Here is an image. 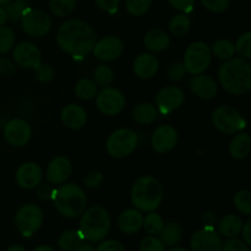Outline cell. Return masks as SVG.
I'll return each mask as SVG.
<instances>
[{"instance_id": "obj_1", "label": "cell", "mask_w": 251, "mask_h": 251, "mask_svg": "<svg viewBox=\"0 0 251 251\" xmlns=\"http://www.w3.org/2000/svg\"><path fill=\"white\" fill-rule=\"evenodd\" d=\"M97 34L90 24L82 20H69L56 31V43L63 51L75 58H85L92 51Z\"/></svg>"}, {"instance_id": "obj_2", "label": "cell", "mask_w": 251, "mask_h": 251, "mask_svg": "<svg viewBox=\"0 0 251 251\" xmlns=\"http://www.w3.org/2000/svg\"><path fill=\"white\" fill-rule=\"evenodd\" d=\"M218 81L225 91L243 96L251 90V65L243 58H230L218 69Z\"/></svg>"}, {"instance_id": "obj_3", "label": "cell", "mask_w": 251, "mask_h": 251, "mask_svg": "<svg viewBox=\"0 0 251 251\" xmlns=\"http://www.w3.org/2000/svg\"><path fill=\"white\" fill-rule=\"evenodd\" d=\"M132 205L141 212H152L161 206L163 200V186L158 179L144 176L136 179L131 188Z\"/></svg>"}, {"instance_id": "obj_4", "label": "cell", "mask_w": 251, "mask_h": 251, "mask_svg": "<svg viewBox=\"0 0 251 251\" xmlns=\"http://www.w3.org/2000/svg\"><path fill=\"white\" fill-rule=\"evenodd\" d=\"M112 227V218L104 207L93 206L83 211L80 221V234L90 243H98L104 240L109 234Z\"/></svg>"}, {"instance_id": "obj_5", "label": "cell", "mask_w": 251, "mask_h": 251, "mask_svg": "<svg viewBox=\"0 0 251 251\" xmlns=\"http://www.w3.org/2000/svg\"><path fill=\"white\" fill-rule=\"evenodd\" d=\"M54 206L61 216L76 218L83 213L87 206V198L82 188L76 184H61L53 196Z\"/></svg>"}, {"instance_id": "obj_6", "label": "cell", "mask_w": 251, "mask_h": 251, "mask_svg": "<svg viewBox=\"0 0 251 251\" xmlns=\"http://www.w3.org/2000/svg\"><path fill=\"white\" fill-rule=\"evenodd\" d=\"M139 145L136 132L127 127H120L109 135L107 140V152L110 157L117 159L130 156Z\"/></svg>"}, {"instance_id": "obj_7", "label": "cell", "mask_w": 251, "mask_h": 251, "mask_svg": "<svg viewBox=\"0 0 251 251\" xmlns=\"http://www.w3.org/2000/svg\"><path fill=\"white\" fill-rule=\"evenodd\" d=\"M212 124L220 132L226 135H234L243 131L247 126L244 117L240 112L230 105H220L212 113Z\"/></svg>"}, {"instance_id": "obj_8", "label": "cell", "mask_w": 251, "mask_h": 251, "mask_svg": "<svg viewBox=\"0 0 251 251\" xmlns=\"http://www.w3.org/2000/svg\"><path fill=\"white\" fill-rule=\"evenodd\" d=\"M212 61L211 48L205 42H194L186 48L184 54V66L190 75L203 74Z\"/></svg>"}, {"instance_id": "obj_9", "label": "cell", "mask_w": 251, "mask_h": 251, "mask_svg": "<svg viewBox=\"0 0 251 251\" xmlns=\"http://www.w3.org/2000/svg\"><path fill=\"white\" fill-rule=\"evenodd\" d=\"M43 220L44 215L41 207L34 205V203H27L16 212L15 226L24 237L28 238L42 227Z\"/></svg>"}, {"instance_id": "obj_10", "label": "cell", "mask_w": 251, "mask_h": 251, "mask_svg": "<svg viewBox=\"0 0 251 251\" xmlns=\"http://www.w3.org/2000/svg\"><path fill=\"white\" fill-rule=\"evenodd\" d=\"M20 22L22 31L31 37H44L51 28L50 17L43 10L28 7L22 15Z\"/></svg>"}, {"instance_id": "obj_11", "label": "cell", "mask_w": 251, "mask_h": 251, "mask_svg": "<svg viewBox=\"0 0 251 251\" xmlns=\"http://www.w3.org/2000/svg\"><path fill=\"white\" fill-rule=\"evenodd\" d=\"M125 96L120 90L115 87H103L96 95V105L98 110L108 117L118 115L123 112L125 107Z\"/></svg>"}, {"instance_id": "obj_12", "label": "cell", "mask_w": 251, "mask_h": 251, "mask_svg": "<svg viewBox=\"0 0 251 251\" xmlns=\"http://www.w3.org/2000/svg\"><path fill=\"white\" fill-rule=\"evenodd\" d=\"M185 100L183 90L178 86H167L162 88L156 96L157 110L161 114L167 115L179 109Z\"/></svg>"}, {"instance_id": "obj_13", "label": "cell", "mask_w": 251, "mask_h": 251, "mask_svg": "<svg viewBox=\"0 0 251 251\" xmlns=\"http://www.w3.org/2000/svg\"><path fill=\"white\" fill-rule=\"evenodd\" d=\"M124 51V42L118 36L103 37L96 41L92 53L97 59L102 61H114Z\"/></svg>"}, {"instance_id": "obj_14", "label": "cell", "mask_w": 251, "mask_h": 251, "mask_svg": "<svg viewBox=\"0 0 251 251\" xmlns=\"http://www.w3.org/2000/svg\"><path fill=\"white\" fill-rule=\"evenodd\" d=\"M32 129L24 119H11L4 126V137L11 146L22 147L31 140Z\"/></svg>"}, {"instance_id": "obj_15", "label": "cell", "mask_w": 251, "mask_h": 251, "mask_svg": "<svg viewBox=\"0 0 251 251\" xmlns=\"http://www.w3.org/2000/svg\"><path fill=\"white\" fill-rule=\"evenodd\" d=\"M222 245V238L215 228H202L191 235L190 247L193 251H221Z\"/></svg>"}, {"instance_id": "obj_16", "label": "cell", "mask_w": 251, "mask_h": 251, "mask_svg": "<svg viewBox=\"0 0 251 251\" xmlns=\"http://www.w3.org/2000/svg\"><path fill=\"white\" fill-rule=\"evenodd\" d=\"M12 59L21 68H34L42 60L38 47L31 42H21L12 48Z\"/></svg>"}, {"instance_id": "obj_17", "label": "cell", "mask_w": 251, "mask_h": 251, "mask_svg": "<svg viewBox=\"0 0 251 251\" xmlns=\"http://www.w3.org/2000/svg\"><path fill=\"white\" fill-rule=\"evenodd\" d=\"M178 144V131L172 125H161L153 131L151 146L157 153H168Z\"/></svg>"}, {"instance_id": "obj_18", "label": "cell", "mask_w": 251, "mask_h": 251, "mask_svg": "<svg viewBox=\"0 0 251 251\" xmlns=\"http://www.w3.org/2000/svg\"><path fill=\"white\" fill-rule=\"evenodd\" d=\"M43 179V171L41 167L33 162H26L17 168L15 180L17 185L26 190L36 189Z\"/></svg>"}, {"instance_id": "obj_19", "label": "cell", "mask_w": 251, "mask_h": 251, "mask_svg": "<svg viewBox=\"0 0 251 251\" xmlns=\"http://www.w3.org/2000/svg\"><path fill=\"white\" fill-rule=\"evenodd\" d=\"M189 87L196 97L202 98V100H212L218 93V85L215 78L205 74L194 75L190 78Z\"/></svg>"}, {"instance_id": "obj_20", "label": "cell", "mask_w": 251, "mask_h": 251, "mask_svg": "<svg viewBox=\"0 0 251 251\" xmlns=\"http://www.w3.org/2000/svg\"><path fill=\"white\" fill-rule=\"evenodd\" d=\"M73 166L66 157H55L47 168V180L53 185H61L65 183L71 176Z\"/></svg>"}, {"instance_id": "obj_21", "label": "cell", "mask_w": 251, "mask_h": 251, "mask_svg": "<svg viewBox=\"0 0 251 251\" xmlns=\"http://www.w3.org/2000/svg\"><path fill=\"white\" fill-rule=\"evenodd\" d=\"M158 59L152 53H142L137 55L134 60V65H132L135 75L142 80H149V78L153 77L158 71Z\"/></svg>"}, {"instance_id": "obj_22", "label": "cell", "mask_w": 251, "mask_h": 251, "mask_svg": "<svg viewBox=\"0 0 251 251\" xmlns=\"http://www.w3.org/2000/svg\"><path fill=\"white\" fill-rule=\"evenodd\" d=\"M61 123L71 130H78L87 123V113L85 108L78 104H68L61 109Z\"/></svg>"}, {"instance_id": "obj_23", "label": "cell", "mask_w": 251, "mask_h": 251, "mask_svg": "<svg viewBox=\"0 0 251 251\" xmlns=\"http://www.w3.org/2000/svg\"><path fill=\"white\" fill-rule=\"evenodd\" d=\"M142 223H144V216L141 211L136 208L125 210L118 217V227L125 234L137 233L142 228Z\"/></svg>"}, {"instance_id": "obj_24", "label": "cell", "mask_w": 251, "mask_h": 251, "mask_svg": "<svg viewBox=\"0 0 251 251\" xmlns=\"http://www.w3.org/2000/svg\"><path fill=\"white\" fill-rule=\"evenodd\" d=\"M144 44L149 50L161 53L171 46V38L163 29L152 28L145 34Z\"/></svg>"}, {"instance_id": "obj_25", "label": "cell", "mask_w": 251, "mask_h": 251, "mask_svg": "<svg viewBox=\"0 0 251 251\" xmlns=\"http://www.w3.org/2000/svg\"><path fill=\"white\" fill-rule=\"evenodd\" d=\"M251 139L248 132L239 131L229 142V154L237 161L245 159L250 153Z\"/></svg>"}, {"instance_id": "obj_26", "label": "cell", "mask_w": 251, "mask_h": 251, "mask_svg": "<svg viewBox=\"0 0 251 251\" xmlns=\"http://www.w3.org/2000/svg\"><path fill=\"white\" fill-rule=\"evenodd\" d=\"M243 220L238 215H227L218 222V233L226 238H235L240 234Z\"/></svg>"}, {"instance_id": "obj_27", "label": "cell", "mask_w": 251, "mask_h": 251, "mask_svg": "<svg viewBox=\"0 0 251 251\" xmlns=\"http://www.w3.org/2000/svg\"><path fill=\"white\" fill-rule=\"evenodd\" d=\"M157 117H158V110L151 103H140V104L135 105L134 110H132L134 120L142 125L152 124L157 119Z\"/></svg>"}, {"instance_id": "obj_28", "label": "cell", "mask_w": 251, "mask_h": 251, "mask_svg": "<svg viewBox=\"0 0 251 251\" xmlns=\"http://www.w3.org/2000/svg\"><path fill=\"white\" fill-rule=\"evenodd\" d=\"M159 240L167 247H173L180 242L183 237V227L178 222H168L163 226L159 233Z\"/></svg>"}, {"instance_id": "obj_29", "label": "cell", "mask_w": 251, "mask_h": 251, "mask_svg": "<svg viewBox=\"0 0 251 251\" xmlns=\"http://www.w3.org/2000/svg\"><path fill=\"white\" fill-rule=\"evenodd\" d=\"M191 26V19L189 17L188 14H184V12H180V14L174 15L171 19L168 25L169 32H171L173 36L176 37H183L184 34H186L190 29Z\"/></svg>"}, {"instance_id": "obj_30", "label": "cell", "mask_w": 251, "mask_h": 251, "mask_svg": "<svg viewBox=\"0 0 251 251\" xmlns=\"http://www.w3.org/2000/svg\"><path fill=\"white\" fill-rule=\"evenodd\" d=\"M83 238L78 230L69 229L61 233L58 238V245L63 251H74L82 243Z\"/></svg>"}, {"instance_id": "obj_31", "label": "cell", "mask_w": 251, "mask_h": 251, "mask_svg": "<svg viewBox=\"0 0 251 251\" xmlns=\"http://www.w3.org/2000/svg\"><path fill=\"white\" fill-rule=\"evenodd\" d=\"M210 48L213 56L221 59V60H228V59L233 58L235 54L234 43L229 39H218Z\"/></svg>"}, {"instance_id": "obj_32", "label": "cell", "mask_w": 251, "mask_h": 251, "mask_svg": "<svg viewBox=\"0 0 251 251\" xmlns=\"http://www.w3.org/2000/svg\"><path fill=\"white\" fill-rule=\"evenodd\" d=\"M98 92V86L91 78H81L75 86V95L82 100H90L96 97Z\"/></svg>"}, {"instance_id": "obj_33", "label": "cell", "mask_w": 251, "mask_h": 251, "mask_svg": "<svg viewBox=\"0 0 251 251\" xmlns=\"http://www.w3.org/2000/svg\"><path fill=\"white\" fill-rule=\"evenodd\" d=\"M29 7L28 1L27 0H11L5 5V12H6V17L9 21L17 22L21 20L22 15L25 14L27 9Z\"/></svg>"}, {"instance_id": "obj_34", "label": "cell", "mask_w": 251, "mask_h": 251, "mask_svg": "<svg viewBox=\"0 0 251 251\" xmlns=\"http://www.w3.org/2000/svg\"><path fill=\"white\" fill-rule=\"evenodd\" d=\"M93 81L96 82V85L100 86L102 88L108 87L114 81V71L112 70L110 66L105 65V64L98 65L93 71Z\"/></svg>"}, {"instance_id": "obj_35", "label": "cell", "mask_w": 251, "mask_h": 251, "mask_svg": "<svg viewBox=\"0 0 251 251\" xmlns=\"http://www.w3.org/2000/svg\"><path fill=\"white\" fill-rule=\"evenodd\" d=\"M163 226V218H162L161 215L154 212V211L149 212V215L144 218V223H142V227L145 228L146 233L150 235H158Z\"/></svg>"}, {"instance_id": "obj_36", "label": "cell", "mask_w": 251, "mask_h": 251, "mask_svg": "<svg viewBox=\"0 0 251 251\" xmlns=\"http://www.w3.org/2000/svg\"><path fill=\"white\" fill-rule=\"evenodd\" d=\"M76 0H49V9L55 16H69L75 10Z\"/></svg>"}, {"instance_id": "obj_37", "label": "cell", "mask_w": 251, "mask_h": 251, "mask_svg": "<svg viewBox=\"0 0 251 251\" xmlns=\"http://www.w3.org/2000/svg\"><path fill=\"white\" fill-rule=\"evenodd\" d=\"M234 207L244 216L251 215V193L250 190H239L234 195Z\"/></svg>"}, {"instance_id": "obj_38", "label": "cell", "mask_w": 251, "mask_h": 251, "mask_svg": "<svg viewBox=\"0 0 251 251\" xmlns=\"http://www.w3.org/2000/svg\"><path fill=\"white\" fill-rule=\"evenodd\" d=\"M153 0H125L126 11L131 16H142L152 6Z\"/></svg>"}, {"instance_id": "obj_39", "label": "cell", "mask_w": 251, "mask_h": 251, "mask_svg": "<svg viewBox=\"0 0 251 251\" xmlns=\"http://www.w3.org/2000/svg\"><path fill=\"white\" fill-rule=\"evenodd\" d=\"M235 53L239 54L240 58L249 60L251 58V32H245L238 38L234 44Z\"/></svg>"}, {"instance_id": "obj_40", "label": "cell", "mask_w": 251, "mask_h": 251, "mask_svg": "<svg viewBox=\"0 0 251 251\" xmlns=\"http://www.w3.org/2000/svg\"><path fill=\"white\" fill-rule=\"evenodd\" d=\"M15 46V34L9 27H0V54H6Z\"/></svg>"}, {"instance_id": "obj_41", "label": "cell", "mask_w": 251, "mask_h": 251, "mask_svg": "<svg viewBox=\"0 0 251 251\" xmlns=\"http://www.w3.org/2000/svg\"><path fill=\"white\" fill-rule=\"evenodd\" d=\"M34 76H36L37 80L42 83H49L53 81L55 73H54V69L51 68L49 64L46 63H39L38 65L34 66Z\"/></svg>"}, {"instance_id": "obj_42", "label": "cell", "mask_w": 251, "mask_h": 251, "mask_svg": "<svg viewBox=\"0 0 251 251\" xmlns=\"http://www.w3.org/2000/svg\"><path fill=\"white\" fill-rule=\"evenodd\" d=\"M201 4L208 11L222 14L229 9L230 0H201Z\"/></svg>"}, {"instance_id": "obj_43", "label": "cell", "mask_w": 251, "mask_h": 251, "mask_svg": "<svg viewBox=\"0 0 251 251\" xmlns=\"http://www.w3.org/2000/svg\"><path fill=\"white\" fill-rule=\"evenodd\" d=\"M164 247L166 245L159 240V238L149 235L140 243V251H164Z\"/></svg>"}, {"instance_id": "obj_44", "label": "cell", "mask_w": 251, "mask_h": 251, "mask_svg": "<svg viewBox=\"0 0 251 251\" xmlns=\"http://www.w3.org/2000/svg\"><path fill=\"white\" fill-rule=\"evenodd\" d=\"M167 77L172 81H180L185 77L186 69L183 63H173L167 68Z\"/></svg>"}, {"instance_id": "obj_45", "label": "cell", "mask_w": 251, "mask_h": 251, "mask_svg": "<svg viewBox=\"0 0 251 251\" xmlns=\"http://www.w3.org/2000/svg\"><path fill=\"white\" fill-rule=\"evenodd\" d=\"M221 251H250L249 245L245 244L242 239L235 238H229V240L222 245V250Z\"/></svg>"}, {"instance_id": "obj_46", "label": "cell", "mask_w": 251, "mask_h": 251, "mask_svg": "<svg viewBox=\"0 0 251 251\" xmlns=\"http://www.w3.org/2000/svg\"><path fill=\"white\" fill-rule=\"evenodd\" d=\"M103 181V174L98 171H92L87 173L83 178V184L85 186L90 189H96L102 184Z\"/></svg>"}, {"instance_id": "obj_47", "label": "cell", "mask_w": 251, "mask_h": 251, "mask_svg": "<svg viewBox=\"0 0 251 251\" xmlns=\"http://www.w3.org/2000/svg\"><path fill=\"white\" fill-rule=\"evenodd\" d=\"M167 1L172 7L184 14L193 11L194 5H195V0H167Z\"/></svg>"}, {"instance_id": "obj_48", "label": "cell", "mask_w": 251, "mask_h": 251, "mask_svg": "<svg viewBox=\"0 0 251 251\" xmlns=\"http://www.w3.org/2000/svg\"><path fill=\"white\" fill-rule=\"evenodd\" d=\"M95 2L102 11L108 14H115L120 5V0H95Z\"/></svg>"}, {"instance_id": "obj_49", "label": "cell", "mask_w": 251, "mask_h": 251, "mask_svg": "<svg viewBox=\"0 0 251 251\" xmlns=\"http://www.w3.org/2000/svg\"><path fill=\"white\" fill-rule=\"evenodd\" d=\"M96 251H125V248L118 240H104L98 245Z\"/></svg>"}, {"instance_id": "obj_50", "label": "cell", "mask_w": 251, "mask_h": 251, "mask_svg": "<svg viewBox=\"0 0 251 251\" xmlns=\"http://www.w3.org/2000/svg\"><path fill=\"white\" fill-rule=\"evenodd\" d=\"M54 189L50 185H44V184H39L37 186V194L41 200H53L54 196Z\"/></svg>"}, {"instance_id": "obj_51", "label": "cell", "mask_w": 251, "mask_h": 251, "mask_svg": "<svg viewBox=\"0 0 251 251\" xmlns=\"http://www.w3.org/2000/svg\"><path fill=\"white\" fill-rule=\"evenodd\" d=\"M15 65L10 59L1 58L0 59V75L2 76H10L14 74Z\"/></svg>"}, {"instance_id": "obj_52", "label": "cell", "mask_w": 251, "mask_h": 251, "mask_svg": "<svg viewBox=\"0 0 251 251\" xmlns=\"http://www.w3.org/2000/svg\"><path fill=\"white\" fill-rule=\"evenodd\" d=\"M201 222H202L203 228H215V225L217 223V216L212 211H207L201 217Z\"/></svg>"}, {"instance_id": "obj_53", "label": "cell", "mask_w": 251, "mask_h": 251, "mask_svg": "<svg viewBox=\"0 0 251 251\" xmlns=\"http://www.w3.org/2000/svg\"><path fill=\"white\" fill-rule=\"evenodd\" d=\"M240 233L243 235V242L245 244L251 245V220H248L247 222L243 223V228Z\"/></svg>"}, {"instance_id": "obj_54", "label": "cell", "mask_w": 251, "mask_h": 251, "mask_svg": "<svg viewBox=\"0 0 251 251\" xmlns=\"http://www.w3.org/2000/svg\"><path fill=\"white\" fill-rule=\"evenodd\" d=\"M74 251H96V250L91 243H83L82 242Z\"/></svg>"}, {"instance_id": "obj_55", "label": "cell", "mask_w": 251, "mask_h": 251, "mask_svg": "<svg viewBox=\"0 0 251 251\" xmlns=\"http://www.w3.org/2000/svg\"><path fill=\"white\" fill-rule=\"evenodd\" d=\"M6 21H7V17H6V12H5V9L2 6H0V27L4 26Z\"/></svg>"}, {"instance_id": "obj_56", "label": "cell", "mask_w": 251, "mask_h": 251, "mask_svg": "<svg viewBox=\"0 0 251 251\" xmlns=\"http://www.w3.org/2000/svg\"><path fill=\"white\" fill-rule=\"evenodd\" d=\"M33 251H55L53 248H50L49 245H39L38 248H36Z\"/></svg>"}, {"instance_id": "obj_57", "label": "cell", "mask_w": 251, "mask_h": 251, "mask_svg": "<svg viewBox=\"0 0 251 251\" xmlns=\"http://www.w3.org/2000/svg\"><path fill=\"white\" fill-rule=\"evenodd\" d=\"M6 251H26V249L24 247H21V245H12Z\"/></svg>"}, {"instance_id": "obj_58", "label": "cell", "mask_w": 251, "mask_h": 251, "mask_svg": "<svg viewBox=\"0 0 251 251\" xmlns=\"http://www.w3.org/2000/svg\"><path fill=\"white\" fill-rule=\"evenodd\" d=\"M10 1H11V0H0V6H5V5Z\"/></svg>"}, {"instance_id": "obj_59", "label": "cell", "mask_w": 251, "mask_h": 251, "mask_svg": "<svg viewBox=\"0 0 251 251\" xmlns=\"http://www.w3.org/2000/svg\"><path fill=\"white\" fill-rule=\"evenodd\" d=\"M169 251H189V250L184 249V248H173V249L169 250Z\"/></svg>"}]
</instances>
